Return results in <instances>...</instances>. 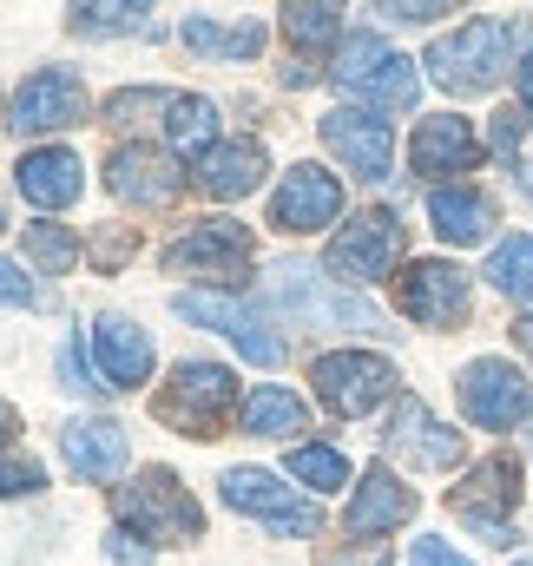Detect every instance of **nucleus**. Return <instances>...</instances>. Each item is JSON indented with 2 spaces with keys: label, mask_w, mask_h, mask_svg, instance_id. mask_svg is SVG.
Wrapping results in <instances>:
<instances>
[{
  "label": "nucleus",
  "mask_w": 533,
  "mask_h": 566,
  "mask_svg": "<svg viewBox=\"0 0 533 566\" xmlns=\"http://www.w3.org/2000/svg\"><path fill=\"white\" fill-rule=\"evenodd\" d=\"M396 303H401L408 323H421V329H448V323L468 316V277H461L454 264H441V258H421V264L401 271Z\"/></svg>",
  "instance_id": "obj_14"
},
{
  "label": "nucleus",
  "mask_w": 533,
  "mask_h": 566,
  "mask_svg": "<svg viewBox=\"0 0 533 566\" xmlns=\"http://www.w3.org/2000/svg\"><path fill=\"white\" fill-rule=\"evenodd\" d=\"M119 514H126V527H133L138 541H151V547H191V541L205 534V514H198V501L178 488L171 468L133 474V488L119 494Z\"/></svg>",
  "instance_id": "obj_4"
},
{
  "label": "nucleus",
  "mask_w": 533,
  "mask_h": 566,
  "mask_svg": "<svg viewBox=\"0 0 533 566\" xmlns=\"http://www.w3.org/2000/svg\"><path fill=\"white\" fill-rule=\"evenodd\" d=\"M0 224H7V218H0Z\"/></svg>",
  "instance_id": "obj_46"
},
{
  "label": "nucleus",
  "mask_w": 533,
  "mask_h": 566,
  "mask_svg": "<svg viewBox=\"0 0 533 566\" xmlns=\"http://www.w3.org/2000/svg\"><path fill=\"white\" fill-rule=\"evenodd\" d=\"M310 382H316V402H323V409H336V416H369L376 402L396 396V363H389V356H369V349H330V356H316Z\"/></svg>",
  "instance_id": "obj_6"
},
{
  "label": "nucleus",
  "mask_w": 533,
  "mask_h": 566,
  "mask_svg": "<svg viewBox=\"0 0 533 566\" xmlns=\"http://www.w3.org/2000/svg\"><path fill=\"white\" fill-rule=\"evenodd\" d=\"M251 264V231L244 224H231V218H205V224H191L171 251H165V271L171 277H238Z\"/></svg>",
  "instance_id": "obj_13"
},
{
  "label": "nucleus",
  "mask_w": 533,
  "mask_h": 566,
  "mask_svg": "<svg viewBox=\"0 0 533 566\" xmlns=\"http://www.w3.org/2000/svg\"><path fill=\"white\" fill-rule=\"evenodd\" d=\"M13 178H20L27 205H40V211H60V205H73V198L86 191V165H80V151H66V145L27 151V158L13 165Z\"/></svg>",
  "instance_id": "obj_21"
},
{
  "label": "nucleus",
  "mask_w": 533,
  "mask_h": 566,
  "mask_svg": "<svg viewBox=\"0 0 533 566\" xmlns=\"http://www.w3.org/2000/svg\"><path fill=\"white\" fill-rule=\"evenodd\" d=\"M145 13H151V0H66V27L86 40L133 33V27H145Z\"/></svg>",
  "instance_id": "obj_26"
},
{
  "label": "nucleus",
  "mask_w": 533,
  "mask_h": 566,
  "mask_svg": "<svg viewBox=\"0 0 533 566\" xmlns=\"http://www.w3.org/2000/svg\"><path fill=\"white\" fill-rule=\"evenodd\" d=\"M408 566H468V560H461L448 541H435V534H428V541H415V547H408Z\"/></svg>",
  "instance_id": "obj_37"
},
{
  "label": "nucleus",
  "mask_w": 533,
  "mask_h": 566,
  "mask_svg": "<svg viewBox=\"0 0 533 566\" xmlns=\"http://www.w3.org/2000/svg\"><path fill=\"white\" fill-rule=\"evenodd\" d=\"M396 258H401V218L396 211H363V218H349L336 238H330V271L336 277H349V283H376V277H389L396 271Z\"/></svg>",
  "instance_id": "obj_10"
},
{
  "label": "nucleus",
  "mask_w": 533,
  "mask_h": 566,
  "mask_svg": "<svg viewBox=\"0 0 533 566\" xmlns=\"http://www.w3.org/2000/svg\"><path fill=\"white\" fill-rule=\"evenodd\" d=\"M454 396H461V416L474 428H494V434H508V428L527 416V376L514 369V363H501V356H481V363H468L461 369V382H454Z\"/></svg>",
  "instance_id": "obj_9"
},
{
  "label": "nucleus",
  "mask_w": 533,
  "mask_h": 566,
  "mask_svg": "<svg viewBox=\"0 0 533 566\" xmlns=\"http://www.w3.org/2000/svg\"><path fill=\"white\" fill-rule=\"evenodd\" d=\"M93 349H100L106 389H138L151 376V336L138 329L133 316H100L93 323Z\"/></svg>",
  "instance_id": "obj_23"
},
{
  "label": "nucleus",
  "mask_w": 533,
  "mask_h": 566,
  "mask_svg": "<svg viewBox=\"0 0 533 566\" xmlns=\"http://www.w3.org/2000/svg\"><path fill=\"white\" fill-rule=\"evenodd\" d=\"M283 33H290V46H303V53L330 46V40L343 33V0H283Z\"/></svg>",
  "instance_id": "obj_29"
},
{
  "label": "nucleus",
  "mask_w": 533,
  "mask_h": 566,
  "mask_svg": "<svg viewBox=\"0 0 533 566\" xmlns=\"http://www.w3.org/2000/svg\"><path fill=\"white\" fill-rule=\"evenodd\" d=\"M60 448L86 481H119L126 474V428L119 422H73L60 434Z\"/></svg>",
  "instance_id": "obj_25"
},
{
  "label": "nucleus",
  "mask_w": 533,
  "mask_h": 566,
  "mask_svg": "<svg viewBox=\"0 0 533 566\" xmlns=\"http://www.w3.org/2000/svg\"><path fill=\"white\" fill-rule=\"evenodd\" d=\"M20 244H27V264H40L46 277H66L80 264V251H86L66 224H20Z\"/></svg>",
  "instance_id": "obj_31"
},
{
  "label": "nucleus",
  "mask_w": 533,
  "mask_h": 566,
  "mask_svg": "<svg viewBox=\"0 0 533 566\" xmlns=\"http://www.w3.org/2000/svg\"><path fill=\"white\" fill-rule=\"evenodd\" d=\"M521 133H527V119H521V113H494V133H488V139H494L501 158H514V151H521Z\"/></svg>",
  "instance_id": "obj_38"
},
{
  "label": "nucleus",
  "mask_w": 533,
  "mask_h": 566,
  "mask_svg": "<svg viewBox=\"0 0 533 566\" xmlns=\"http://www.w3.org/2000/svg\"><path fill=\"white\" fill-rule=\"evenodd\" d=\"M185 46L211 53V60H258L264 53V27H211V20H185Z\"/></svg>",
  "instance_id": "obj_30"
},
{
  "label": "nucleus",
  "mask_w": 533,
  "mask_h": 566,
  "mask_svg": "<svg viewBox=\"0 0 533 566\" xmlns=\"http://www.w3.org/2000/svg\"><path fill=\"white\" fill-rule=\"evenodd\" d=\"M389 454H401L408 468H428V474H448V468H461V434L454 428H441L415 396H401L396 416H389Z\"/></svg>",
  "instance_id": "obj_17"
},
{
  "label": "nucleus",
  "mask_w": 533,
  "mask_h": 566,
  "mask_svg": "<svg viewBox=\"0 0 533 566\" xmlns=\"http://www.w3.org/2000/svg\"><path fill=\"white\" fill-rule=\"evenodd\" d=\"M86 119V86H80V73H66V66H40V73H27V86L13 93V133L20 139H46V133H66V126H80Z\"/></svg>",
  "instance_id": "obj_8"
},
{
  "label": "nucleus",
  "mask_w": 533,
  "mask_h": 566,
  "mask_svg": "<svg viewBox=\"0 0 533 566\" xmlns=\"http://www.w3.org/2000/svg\"><path fill=\"white\" fill-rule=\"evenodd\" d=\"M323 145H330L356 178H389V165H396V133H389V119H383V113H363V106H336V113L323 119Z\"/></svg>",
  "instance_id": "obj_15"
},
{
  "label": "nucleus",
  "mask_w": 533,
  "mask_h": 566,
  "mask_svg": "<svg viewBox=\"0 0 533 566\" xmlns=\"http://www.w3.org/2000/svg\"><path fill=\"white\" fill-rule=\"evenodd\" d=\"M106 560L113 566H151V547H133V534L113 527V534H106Z\"/></svg>",
  "instance_id": "obj_39"
},
{
  "label": "nucleus",
  "mask_w": 533,
  "mask_h": 566,
  "mask_svg": "<svg viewBox=\"0 0 533 566\" xmlns=\"http://www.w3.org/2000/svg\"><path fill=\"white\" fill-rule=\"evenodd\" d=\"M521 566H533V560H521Z\"/></svg>",
  "instance_id": "obj_45"
},
{
  "label": "nucleus",
  "mask_w": 533,
  "mask_h": 566,
  "mask_svg": "<svg viewBox=\"0 0 533 566\" xmlns=\"http://www.w3.org/2000/svg\"><path fill=\"white\" fill-rule=\"evenodd\" d=\"M521 99H527V119H533V53L521 60Z\"/></svg>",
  "instance_id": "obj_42"
},
{
  "label": "nucleus",
  "mask_w": 533,
  "mask_h": 566,
  "mask_svg": "<svg viewBox=\"0 0 533 566\" xmlns=\"http://www.w3.org/2000/svg\"><path fill=\"white\" fill-rule=\"evenodd\" d=\"M13 434H20V409H13V402H0V441H13Z\"/></svg>",
  "instance_id": "obj_41"
},
{
  "label": "nucleus",
  "mask_w": 533,
  "mask_h": 566,
  "mask_svg": "<svg viewBox=\"0 0 533 566\" xmlns=\"http://www.w3.org/2000/svg\"><path fill=\"white\" fill-rule=\"evenodd\" d=\"M264 171H270V158L258 139H224L198 158V191L218 198V205H231V198H251L264 185Z\"/></svg>",
  "instance_id": "obj_22"
},
{
  "label": "nucleus",
  "mask_w": 533,
  "mask_h": 566,
  "mask_svg": "<svg viewBox=\"0 0 533 566\" xmlns=\"http://www.w3.org/2000/svg\"><path fill=\"white\" fill-rule=\"evenodd\" d=\"M474 158H481V139H474V126H468L461 113H435V119H421L415 139H408V165H415L421 178L474 171Z\"/></svg>",
  "instance_id": "obj_19"
},
{
  "label": "nucleus",
  "mask_w": 533,
  "mask_h": 566,
  "mask_svg": "<svg viewBox=\"0 0 533 566\" xmlns=\"http://www.w3.org/2000/svg\"><path fill=\"white\" fill-rule=\"evenodd\" d=\"M165 133H171L178 151L205 158L211 139H218V106H211V99H198V93H171V106H165Z\"/></svg>",
  "instance_id": "obj_28"
},
{
  "label": "nucleus",
  "mask_w": 533,
  "mask_h": 566,
  "mask_svg": "<svg viewBox=\"0 0 533 566\" xmlns=\"http://www.w3.org/2000/svg\"><path fill=\"white\" fill-rule=\"evenodd\" d=\"M113 191L138 205V211H165V205H178V191H185V165L171 158V151H158V145H119L113 151Z\"/></svg>",
  "instance_id": "obj_16"
},
{
  "label": "nucleus",
  "mask_w": 533,
  "mask_h": 566,
  "mask_svg": "<svg viewBox=\"0 0 533 566\" xmlns=\"http://www.w3.org/2000/svg\"><path fill=\"white\" fill-rule=\"evenodd\" d=\"M508 507H521V461H514V454H488L481 468L461 474L454 514H461L468 527H501Z\"/></svg>",
  "instance_id": "obj_18"
},
{
  "label": "nucleus",
  "mask_w": 533,
  "mask_h": 566,
  "mask_svg": "<svg viewBox=\"0 0 533 566\" xmlns=\"http://www.w3.org/2000/svg\"><path fill=\"white\" fill-rule=\"evenodd\" d=\"M514 336H521V349L533 356V316H521V323H514Z\"/></svg>",
  "instance_id": "obj_44"
},
{
  "label": "nucleus",
  "mask_w": 533,
  "mask_h": 566,
  "mask_svg": "<svg viewBox=\"0 0 533 566\" xmlns=\"http://www.w3.org/2000/svg\"><path fill=\"white\" fill-rule=\"evenodd\" d=\"M290 474H296L303 488H323V494L349 488V461H343V448H323V441L290 448Z\"/></svg>",
  "instance_id": "obj_33"
},
{
  "label": "nucleus",
  "mask_w": 533,
  "mask_h": 566,
  "mask_svg": "<svg viewBox=\"0 0 533 566\" xmlns=\"http://www.w3.org/2000/svg\"><path fill=\"white\" fill-rule=\"evenodd\" d=\"M0 303H33V283L20 277L7 258H0Z\"/></svg>",
  "instance_id": "obj_40"
},
{
  "label": "nucleus",
  "mask_w": 533,
  "mask_h": 566,
  "mask_svg": "<svg viewBox=\"0 0 533 566\" xmlns=\"http://www.w3.org/2000/svg\"><path fill=\"white\" fill-rule=\"evenodd\" d=\"M514 178H521V198L533 205V158H527V165H514Z\"/></svg>",
  "instance_id": "obj_43"
},
{
  "label": "nucleus",
  "mask_w": 533,
  "mask_h": 566,
  "mask_svg": "<svg viewBox=\"0 0 533 566\" xmlns=\"http://www.w3.org/2000/svg\"><path fill=\"white\" fill-rule=\"evenodd\" d=\"M276 310H290L303 329H356V336H389V316L363 296H349L336 277H323L316 264H283L270 271Z\"/></svg>",
  "instance_id": "obj_1"
},
{
  "label": "nucleus",
  "mask_w": 533,
  "mask_h": 566,
  "mask_svg": "<svg viewBox=\"0 0 533 566\" xmlns=\"http://www.w3.org/2000/svg\"><path fill=\"white\" fill-rule=\"evenodd\" d=\"M46 488V468L33 454H0V501L7 494H40Z\"/></svg>",
  "instance_id": "obj_34"
},
{
  "label": "nucleus",
  "mask_w": 533,
  "mask_h": 566,
  "mask_svg": "<svg viewBox=\"0 0 533 566\" xmlns=\"http://www.w3.org/2000/svg\"><path fill=\"white\" fill-rule=\"evenodd\" d=\"M488 283L514 303H533V238H501L488 258Z\"/></svg>",
  "instance_id": "obj_32"
},
{
  "label": "nucleus",
  "mask_w": 533,
  "mask_h": 566,
  "mask_svg": "<svg viewBox=\"0 0 533 566\" xmlns=\"http://www.w3.org/2000/svg\"><path fill=\"white\" fill-rule=\"evenodd\" d=\"M336 218H343V178L323 171V165H290V178L270 198V224L290 231V238H310Z\"/></svg>",
  "instance_id": "obj_12"
},
{
  "label": "nucleus",
  "mask_w": 533,
  "mask_h": 566,
  "mask_svg": "<svg viewBox=\"0 0 533 566\" xmlns=\"http://www.w3.org/2000/svg\"><path fill=\"white\" fill-rule=\"evenodd\" d=\"M376 7H383L389 20H408V27H428V20H435V13H448L454 0H376Z\"/></svg>",
  "instance_id": "obj_36"
},
{
  "label": "nucleus",
  "mask_w": 533,
  "mask_h": 566,
  "mask_svg": "<svg viewBox=\"0 0 533 566\" xmlns=\"http://www.w3.org/2000/svg\"><path fill=\"white\" fill-rule=\"evenodd\" d=\"M310 428V409L290 396V389H276V382H264V389H251L244 396V434H303Z\"/></svg>",
  "instance_id": "obj_27"
},
{
  "label": "nucleus",
  "mask_w": 533,
  "mask_h": 566,
  "mask_svg": "<svg viewBox=\"0 0 533 566\" xmlns=\"http://www.w3.org/2000/svg\"><path fill=\"white\" fill-rule=\"evenodd\" d=\"M408 514H415V488H408V481H396L389 468H369V474H363V488L349 494L343 527H349L356 541H376V534H396Z\"/></svg>",
  "instance_id": "obj_20"
},
{
  "label": "nucleus",
  "mask_w": 533,
  "mask_h": 566,
  "mask_svg": "<svg viewBox=\"0 0 533 566\" xmlns=\"http://www.w3.org/2000/svg\"><path fill=\"white\" fill-rule=\"evenodd\" d=\"M218 488H224V501H231L238 514L264 521L270 534H316V527H323V507L303 501V494H290L270 468H231Z\"/></svg>",
  "instance_id": "obj_7"
},
{
  "label": "nucleus",
  "mask_w": 533,
  "mask_h": 566,
  "mask_svg": "<svg viewBox=\"0 0 533 566\" xmlns=\"http://www.w3.org/2000/svg\"><path fill=\"white\" fill-rule=\"evenodd\" d=\"M158 422L185 428L191 441H218L224 422H231V409H238V376L224 369V363H205V356H191V363H178L171 369V382L158 389Z\"/></svg>",
  "instance_id": "obj_3"
},
{
  "label": "nucleus",
  "mask_w": 533,
  "mask_h": 566,
  "mask_svg": "<svg viewBox=\"0 0 533 566\" xmlns=\"http://www.w3.org/2000/svg\"><path fill=\"white\" fill-rule=\"evenodd\" d=\"M178 316H185V323L218 329V336H224V343H238V356H244V363H258V369H276V363H283V336H270V323L251 310V303H231V296L191 290V296H178Z\"/></svg>",
  "instance_id": "obj_11"
},
{
  "label": "nucleus",
  "mask_w": 533,
  "mask_h": 566,
  "mask_svg": "<svg viewBox=\"0 0 533 566\" xmlns=\"http://www.w3.org/2000/svg\"><path fill=\"white\" fill-rule=\"evenodd\" d=\"M508 60H514V27L494 20V13H481V20H468V27H454V33H441L428 46V73L448 93H488V86H501Z\"/></svg>",
  "instance_id": "obj_2"
},
{
  "label": "nucleus",
  "mask_w": 533,
  "mask_h": 566,
  "mask_svg": "<svg viewBox=\"0 0 533 566\" xmlns=\"http://www.w3.org/2000/svg\"><path fill=\"white\" fill-rule=\"evenodd\" d=\"M336 86H343V93H363V99H376V106H389V113H396V106H415V93H421L415 66L401 60L383 33H349V40H343V53H336Z\"/></svg>",
  "instance_id": "obj_5"
},
{
  "label": "nucleus",
  "mask_w": 533,
  "mask_h": 566,
  "mask_svg": "<svg viewBox=\"0 0 533 566\" xmlns=\"http://www.w3.org/2000/svg\"><path fill=\"white\" fill-rule=\"evenodd\" d=\"M133 251H138V231H100V238L86 244V258H93L100 271H119V264H126Z\"/></svg>",
  "instance_id": "obj_35"
},
{
  "label": "nucleus",
  "mask_w": 533,
  "mask_h": 566,
  "mask_svg": "<svg viewBox=\"0 0 533 566\" xmlns=\"http://www.w3.org/2000/svg\"><path fill=\"white\" fill-rule=\"evenodd\" d=\"M428 218L448 244H481L494 231V198L474 185H441V191H428Z\"/></svg>",
  "instance_id": "obj_24"
}]
</instances>
